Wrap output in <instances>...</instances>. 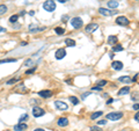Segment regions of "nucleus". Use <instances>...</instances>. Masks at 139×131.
Instances as JSON below:
<instances>
[{"instance_id": "obj_1", "label": "nucleus", "mask_w": 139, "mask_h": 131, "mask_svg": "<svg viewBox=\"0 0 139 131\" xmlns=\"http://www.w3.org/2000/svg\"><path fill=\"white\" fill-rule=\"evenodd\" d=\"M43 8L46 11V12H53L56 9V2L53 0H46L43 4Z\"/></svg>"}, {"instance_id": "obj_2", "label": "nucleus", "mask_w": 139, "mask_h": 131, "mask_svg": "<svg viewBox=\"0 0 139 131\" xmlns=\"http://www.w3.org/2000/svg\"><path fill=\"white\" fill-rule=\"evenodd\" d=\"M123 117V113L121 111H115V113H110L107 115V119L109 121H118Z\"/></svg>"}, {"instance_id": "obj_3", "label": "nucleus", "mask_w": 139, "mask_h": 131, "mask_svg": "<svg viewBox=\"0 0 139 131\" xmlns=\"http://www.w3.org/2000/svg\"><path fill=\"white\" fill-rule=\"evenodd\" d=\"M71 24H72L73 28L79 29V28H81V27L83 26V21H82V19L81 18H73L72 20H71Z\"/></svg>"}, {"instance_id": "obj_4", "label": "nucleus", "mask_w": 139, "mask_h": 131, "mask_svg": "<svg viewBox=\"0 0 139 131\" xmlns=\"http://www.w3.org/2000/svg\"><path fill=\"white\" fill-rule=\"evenodd\" d=\"M55 106H56L57 109H59V110H67V108H69L67 103H65L64 101H60V100L55 101Z\"/></svg>"}, {"instance_id": "obj_5", "label": "nucleus", "mask_w": 139, "mask_h": 131, "mask_svg": "<svg viewBox=\"0 0 139 131\" xmlns=\"http://www.w3.org/2000/svg\"><path fill=\"white\" fill-rule=\"evenodd\" d=\"M99 12H100L102 15H105V16H111V15H115V14L117 13V11L115 9V11H109V9H105L103 7H100L99 8Z\"/></svg>"}, {"instance_id": "obj_6", "label": "nucleus", "mask_w": 139, "mask_h": 131, "mask_svg": "<svg viewBox=\"0 0 139 131\" xmlns=\"http://www.w3.org/2000/svg\"><path fill=\"white\" fill-rule=\"evenodd\" d=\"M116 23H117L118 26H127L130 22H129V20L125 18V16H118V18H116Z\"/></svg>"}, {"instance_id": "obj_7", "label": "nucleus", "mask_w": 139, "mask_h": 131, "mask_svg": "<svg viewBox=\"0 0 139 131\" xmlns=\"http://www.w3.org/2000/svg\"><path fill=\"white\" fill-rule=\"evenodd\" d=\"M45 111H44L42 108H39V107H34L33 108V115H34V117H41V116H43Z\"/></svg>"}, {"instance_id": "obj_8", "label": "nucleus", "mask_w": 139, "mask_h": 131, "mask_svg": "<svg viewBox=\"0 0 139 131\" xmlns=\"http://www.w3.org/2000/svg\"><path fill=\"white\" fill-rule=\"evenodd\" d=\"M97 28H99L97 23H89L86 26V31L87 33H94L95 30H97Z\"/></svg>"}, {"instance_id": "obj_9", "label": "nucleus", "mask_w": 139, "mask_h": 131, "mask_svg": "<svg viewBox=\"0 0 139 131\" xmlns=\"http://www.w3.org/2000/svg\"><path fill=\"white\" fill-rule=\"evenodd\" d=\"M38 95L41 97H44V99H48V97H51L52 96V92L49 91V89H44V91H39Z\"/></svg>"}, {"instance_id": "obj_10", "label": "nucleus", "mask_w": 139, "mask_h": 131, "mask_svg": "<svg viewBox=\"0 0 139 131\" xmlns=\"http://www.w3.org/2000/svg\"><path fill=\"white\" fill-rule=\"evenodd\" d=\"M55 56H56V59H63L66 56V50L65 49H58Z\"/></svg>"}, {"instance_id": "obj_11", "label": "nucleus", "mask_w": 139, "mask_h": 131, "mask_svg": "<svg viewBox=\"0 0 139 131\" xmlns=\"http://www.w3.org/2000/svg\"><path fill=\"white\" fill-rule=\"evenodd\" d=\"M27 128H28V125L26 123L20 122L19 124L14 125V131H23V130H27Z\"/></svg>"}, {"instance_id": "obj_12", "label": "nucleus", "mask_w": 139, "mask_h": 131, "mask_svg": "<svg viewBox=\"0 0 139 131\" xmlns=\"http://www.w3.org/2000/svg\"><path fill=\"white\" fill-rule=\"evenodd\" d=\"M111 66H113V69L114 70H116V71H119L123 69V63L119 60H116V61H114L113 64H111Z\"/></svg>"}, {"instance_id": "obj_13", "label": "nucleus", "mask_w": 139, "mask_h": 131, "mask_svg": "<svg viewBox=\"0 0 139 131\" xmlns=\"http://www.w3.org/2000/svg\"><path fill=\"white\" fill-rule=\"evenodd\" d=\"M58 125L59 127H67L69 125V119L66 117H60L58 119Z\"/></svg>"}, {"instance_id": "obj_14", "label": "nucleus", "mask_w": 139, "mask_h": 131, "mask_svg": "<svg viewBox=\"0 0 139 131\" xmlns=\"http://www.w3.org/2000/svg\"><path fill=\"white\" fill-rule=\"evenodd\" d=\"M129 92H130V87H129V86H125V87H123L119 89L118 95H125V94H129Z\"/></svg>"}, {"instance_id": "obj_15", "label": "nucleus", "mask_w": 139, "mask_h": 131, "mask_svg": "<svg viewBox=\"0 0 139 131\" xmlns=\"http://www.w3.org/2000/svg\"><path fill=\"white\" fill-rule=\"evenodd\" d=\"M118 81H121V83H131V78L129 77V75L119 77V78H118Z\"/></svg>"}, {"instance_id": "obj_16", "label": "nucleus", "mask_w": 139, "mask_h": 131, "mask_svg": "<svg viewBox=\"0 0 139 131\" xmlns=\"http://www.w3.org/2000/svg\"><path fill=\"white\" fill-rule=\"evenodd\" d=\"M108 7L109 8H117L118 7V1L117 0H110V1H109L108 2Z\"/></svg>"}, {"instance_id": "obj_17", "label": "nucleus", "mask_w": 139, "mask_h": 131, "mask_svg": "<svg viewBox=\"0 0 139 131\" xmlns=\"http://www.w3.org/2000/svg\"><path fill=\"white\" fill-rule=\"evenodd\" d=\"M117 41H118L117 36L111 35V36H109V37H108V43L109 44H116V43H117Z\"/></svg>"}, {"instance_id": "obj_18", "label": "nucleus", "mask_w": 139, "mask_h": 131, "mask_svg": "<svg viewBox=\"0 0 139 131\" xmlns=\"http://www.w3.org/2000/svg\"><path fill=\"white\" fill-rule=\"evenodd\" d=\"M123 50H124V48H123L122 45H119V44H117V45L115 44V47L113 48L114 52H119V51H123Z\"/></svg>"}, {"instance_id": "obj_19", "label": "nucleus", "mask_w": 139, "mask_h": 131, "mask_svg": "<svg viewBox=\"0 0 139 131\" xmlns=\"http://www.w3.org/2000/svg\"><path fill=\"white\" fill-rule=\"evenodd\" d=\"M65 43L67 47H75V41L74 39H71V38H67L65 41Z\"/></svg>"}, {"instance_id": "obj_20", "label": "nucleus", "mask_w": 139, "mask_h": 131, "mask_svg": "<svg viewBox=\"0 0 139 131\" xmlns=\"http://www.w3.org/2000/svg\"><path fill=\"white\" fill-rule=\"evenodd\" d=\"M55 31H56V34H58V35H63V34L65 33V29L61 28V27H56V28H55Z\"/></svg>"}, {"instance_id": "obj_21", "label": "nucleus", "mask_w": 139, "mask_h": 131, "mask_svg": "<svg viewBox=\"0 0 139 131\" xmlns=\"http://www.w3.org/2000/svg\"><path fill=\"white\" fill-rule=\"evenodd\" d=\"M69 100H70V102H72V103H73L74 106L78 105V103H79V99L77 97V96H70Z\"/></svg>"}, {"instance_id": "obj_22", "label": "nucleus", "mask_w": 139, "mask_h": 131, "mask_svg": "<svg viewBox=\"0 0 139 131\" xmlns=\"http://www.w3.org/2000/svg\"><path fill=\"white\" fill-rule=\"evenodd\" d=\"M5 63H16V59L9 58V59H1L0 60V64H5Z\"/></svg>"}, {"instance_id": "obj_23", "label": "nucleus", "mask_w": 139, "mask_h": 131, "mask_svg": "<svg viewBox=\"0 0 139 131\" xmlns=\"http://www.w3.org/2000/svg\"><path fill=\"white\" fill-rule=\"evenodd\" d=\"M102 114H103L102 111H96V113H93V114L91 115V118H92V119H95V118L100 117V116L102 115Z\"/></svg>"}, {"instance_id": "obj_24", "label": "nucleus", "mask_w": 139, "mask_h": 131, "mask_svg": "<svg viewBox=\"0 0 139 131\" xmlns=\"http://www.w3.org/2000/svg\"><path fill=\"white\" fill-rule=\"evenodd\" d=\"M7 12V6L6 5H0V15H4Z\"/></svg>"}, {"instance_id": "obj_25", "label": "nucleus", "mask_w": 139, "mask_h": 131, "mask_svg": "<svg viewBox=\"0 0 139 131\" xmlns=\"http://www.w3.org/2000/svg\"><path fill=\"white\" fill-rule=\"evenodd\" d=\"M17 19H19V15H16V14H15V15H12V16L9 18V22H12V23H13V22H16Z\"/></svg>"}, {"instance_id": "obj_26", "label": "nucleus", "mask_w": 139, "mask_h": 131, "mask_svg": "<svg viewBox=\"0 0 139 131\" xmlns=\"http://www.w3.org/2000/svg\"><path fill=\"white\" fill-rule=\"evenodd\" d=\"M27 119H28V115L24 114V115H22L21 117L19 118V122H24V121H27Z\"/></svg>"}, {"instance_id": "obj_27", "label": "nucleus", "mask_w": 139, "mask_h": 131, "mask_svg": "<svg viewBox=\"0 0 139 131\" xmlns=\"http://www.w3.org/2000/svg\"><path fill=\"white\" fill-rule=\"evenodd\" d=\"M105 83H107V80H101V81H99V83H97V86H100V87H103Z\"/></svg>"}, {"instance_id": "obj_28", "label": "nucleus", "mask_w": 139, "mask_h": 131, "mask_svg": "<svg viewBox=\"0 0 139 131\" xmlns=\"http://www.w3.org/2000/svg\"><path fill=\"white\" fill-rule=\"evenodd\" d=\"M35 71H36V66L33 67V69H30V70H27L26 71V74H31V73H34Z\"/></svg>"}, {"instance_id": "obj_29", "label": "nucleus", "mask_w": 139, "mask_h": 131, "mask_svg": "<svg viewBox=\"0 0 139 131\" xmlns=\"http://www.w3.org/2000/svg\"><path fill=\"white\" fill-rule=\"evenodd\" d=\"M91 131H102V129H101V128H99L97 125H94V127L91 128Z\"/></svg>"}, {"instance_id": "obj_30", "label": "nucleus", "mask_w": 139, "mask_h": 131, "mask_svg": "<svg viewBox=\"0 0 139 131\" xmlns=\"http://www.w3.org/2000/svg\"><path fill=\"white\" fill-rule=\"evenodd\" d=\"M17 80H19V79H11V80H8V81H7V85H13V83H15L17 81Z\"/></svg>"}, {"instance_id": "obj_31", "label": "nucleus", "mask_w": 139, "mask_h": 131, "mask_svg": "<svg viewBox=\"0 0 139 131\" xmlns=\"http://www.w3.org/2000/svg\"><path fill=\"white\" fill-rule=\"evenodd\" d=\"M97 124H101V125H104V124H107V121L105 119H102V121H99Z\"/></svg>"}, {"instance_id": "obj_32", "label": "nucleus", "mask_w": 139, "mask_h": 131, "mask_svg": "<svg viewBox=\"0 0 139 131\" xmlns=\"http://www.w3.org/2000/svg\"><path fill=\"white\" fill-rule=\"evenodd\" d=\"M102 89V87H100V86H94L93 87V91H101Z\"/></svg>"}, {"instance_id": "obj_33", "label": "nucleus", "mask_w": 139, "mask_h": 131, "mask_svg": "<svg viewBox=\"0 0 139 131\" xmlns=\"http://www.w3.org/2000/svg\"><path fill=\"white\" fill-rule=\"evenodd\" d=\"M31 63H33V60H31V59H28V60H26V63H24V65L29 66V65L31 64Z\"/></svg>"}, {"instance_id": "obj_34", "label": "nucleus", "mask_w": 139, "mask_h": 131, "mask_svg": "<svg viewBox=\"0 0 139 131\" xmlns=\"http://www.w3.org/2000/svg\"><path fill=\"white\" fill-rule=\"evenodd\" d=\"M133 109H135L136 111H138V109H139V105H138V103H135V105H133Z\"/></svg>"}, {"instance_id": "obj_35", "label": "nucleus", "mask_w": 139, "mask_h": 131, "mask_svg": "<svg viewBox=\"0 0 139 131\" xmlns=\"http://www.w3.org/2000/svg\"><path fill=\"white\" fill-rule=\"evenodd\" d=\"M138 119H139V113L137 111V113H136V115H135V121H137V122H138Z\"/></svg>"}, {"instance_id": "obj_36", "label": "nucleus", "mask_w": 139, "mask_h": 131, "mask_svg": "<svg viewBox=\"0 0 139 131\" xmlns=\"http://www.w3.org/2000/svg\"><path fill=\"white\" fill-rule=\"evenodd\" d=\"M114 102V99H109L108 101H107V105H110V103H113Z\"/></svg>"}, {"instance_id": "obj_37", "label": "nucleus", "mask_w": 139, "mask_h": 131, "mask_svg": "<svg viewBox=\"0 0 139 131\" xmlns=\"http://www.w3.org/2000/svg\"><path fill=\"white\" fill-rule=\"evenodd\" d=\"M87 95H91V93H85V94H82V96H81V97H82V99H85Z\"/></svg>"}, {"instance_id": "obj_38", "label": "nucleus", "mask_w": 139, "mask_h": 131, "mask_svg": "<svg viewBox=\"0 0 139 131\" xmlns=\"http://www.w3.org/2000/svg\"><path fill=\"white\" fill-rule=\"evenodd\" d=\"M34 131H45L44 129H42V128H37V129H35Z\"/></svg>"}, {"instance_id": "obj_39", "label": "nucleus", "mask_w": 139, "mask_h": 131, "mask_svg": "<svg viewBox=\"0 0 139 131\" xmlns=\"http://www.w3.org/2000/svg\"><path fill=\"white\" fill-rule=\"evenodd\" d=\"M4 31H6V29L2 28V27H0V33H4Z\"/></svg>"}, {"instance_id": "obj_40", "label": "nucleus", "mask_w": 139, "mask_h": 131, "mask_svg": "<svg viewBox=\"0 0 139 131\" xmlns=\"http://www.w3.org/2000/svg\"><path fill=\"white\" fill-rule=\"evenodd\" d=\"M58 1H59V2H61V4H64V2H66L67 0H58Z\"/></svg>"}, {"instance_id": "obj_41", "label": "nucleus", "mask_w": 139, "mask_h": 131, "mask_svg": "<svg viewBox=\"0 0 139 131\" xmlns=\"http://www.w3.org/2000/svg\"><path fill=\"white\" fill-rule=\"evenodd\" d=\"M29 14H30V15H34L35 12H34V11H31V12H29Z\"/></svg>"}]
</instances>
